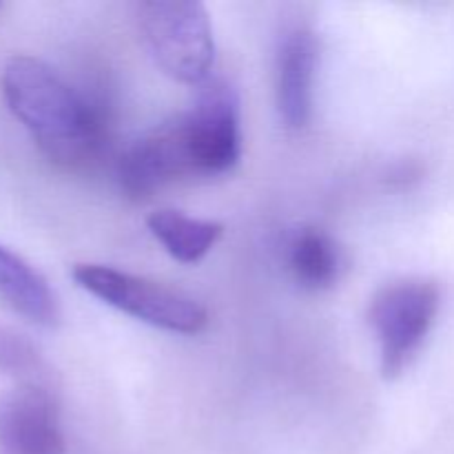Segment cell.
<instances>
[{
    "mask_svg": "<svg viewBox=\"0 0 454 454\" xmlns=\"http://www.w3.org/2000/svg\"><path fill=\"white\" fill-rule=\"evenodd\" d=\"M137 25L146 49L168 78L200 84L215 62L213 25L195 0H149L137 4Z\"/></svg>",
    "mask_w": 454,
    "mask_h": 454,
    "instance_id": "7a4b0ae2",
    "label": "cell"
},
{
    "mask_svg": "<svg viewBox=\"0 0 454 454\" xmlns=\"http://www.w3.org/2000/svg\"><path fill=\"white\" fill-rule=\"evenodd\" d=\"M120 186L133 200L151 198L173 180L193 176L177 124L158 129L137 140L118 164Z\"/></svg>",
    "mask_w": 454,
    "mask_h": 454,
    "instance_id": "52a82bcc",
    "label": "cell"
},
{
    "mask_svg": "<svg viewBox=\"0 0 454 454\" xmlns=\"http://www.w3.org/2000/svg\"><path fill=\"white\" fill-rule=\"evenodd\" d=\"M317 62L319 44L309 29H295L279 49L278 106L284 122L291 129L306 127L313 115Z\"/></svg>",
    "mask_w": 454,
    "mask_h": 454,
    "instance_id": "ba28073f",
    "label": "cell"
},
{
    "mask_svg": "<svg viewBox=\"0 0 454 454\" xmlns=\"http://www.w3.org/2000/svg\"><path fill=\"white\" fill-rule=\"evenodd\" d=\"M0 89L49 162L71 171L96 162L106 142L105 120L47 62L13 56L0 75Z\"/></svg>",
    "mask_w": 454,
    "mask_h": 454,
    "instance_id": "6da1fadb",
    "label": "cell"
},
{
    "mask_svg": "<svg viewBox=\"0 0 454 454\" xmlns=\"http://www.w3.org/2000/svg\"><path fill=\"white\" fill-rule=\"evenodd\" d=\"M442 306L439 286L430 279H403L381 288L371 301L368 319L380 341L381 372L386 380L402 375L426 337Z\"/></svg>",
    "mask_w": 454,
    "mask_h": 454,
    "instance_id": "277c9868",
    "label": "cell"
},
{
    "mask_svg": "<svg viewBox=\"0 0 454 454\" xmlns=\"http://www.w3.org/2000/svg\"><path fill=\"white\" fill-rule=\"evenodd\" d=\"M146 226L151 235L162 244L164 251L182 264H195L207 257L224 233L220 222L198 220L173 208H160L151 213Z\"/></svg>",
    "mask_w": 454,
    "mask_h": 454,
    "instance_id": "30bf717a",
    "label": "cell"
},
{
    "mask_svg": "<svg viewBox=\"0 0 454 454\" xmlns=\"http://www.w3.org/2000/svg\"><path fill=\"white\" fill-rule=\"evenodd\" d=\"M0 372L18 384H47L49 368L27 335L0 322Z\"/></svg>",
    "mask_w": 454,
    "mask_h": 454,
    "instance_id": "7c38bea8",
    "label": "cell"
},
{
    "mask_svg": "<svg viewBox=\"0 0 454 454\" xmlns=\"http://www.w3.org/2000/svg\"><path fill=\"white\" fill-rule=\"evenodd\" d=\"M193 176H217L239 160V102L222 80L207 84L193 109L177 120Z\"/></svg>",
    "mask_w": 454,
    "mask_h": 454,
    "instance_id": "5b68a950",
    "label": "cell"
},
{
    "mask_svg": "<svg viewBox=\"0 0 454 454\" xmlns=\"http://www.w3.org/2000/svg\"><path fill=\"white\" fill-rule=\"evenodd\" d=\"M288 264L301 286L322 291L331 286L340 275V248L322 229H304L293 239Z\"/></svg>",
    "mask_w": 454,
    "mask_h": 454,
    "instance_id": "8fae6325",
    "label": "cell"
},
{
    "mask_svg": "<svg viewBox=\"0 0 454 454\" xmlns=\"http://www.w3.org/2000/svg\"><path fill=\"white\" fill-rule=\"evenodd\" d=\"M0 300L38 326H56L60 306L47 279L9 248L0 247Z\"/></svg>",
    "mask_w": 454,
    "mask_h": 454,
    "instance_id": "9c48e42d",
    "label": "cell"
},
{
    "mask_svg": "<svg viewBox=\"0 0 454 454\" xmlns=\"http://www.w3.org/2000/svg\"><path fill=\"white\" fill-rule=\"evenodd\" d=\"M71 275L89 295L149 326L198 335L208 324V310L195 297L162 282L105 264H75Z\"/></svg>",
    "mask_w": 454,
    "mask_h": 454,
    "instance_id": "3957f363",
    "label": "cell"
},
{
    "mask_svg": "<svg viewBox=\"0 0 454 454\" xmlns=\"http://www.w3.org/2000/svg\"><path fill=\"white\" fill-rule=\"evenodd\" d=\"M0 452L65 454L60 412L47 384H18L0 406Z\"/></svg>",
    "mask_w": 454,
    "mask_h": 454,
    "instance_id": "8992f818",
    "label": "cell"
}]
</instances>
